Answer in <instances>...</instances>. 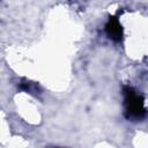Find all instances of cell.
Segmentation results:
<instances>
[{"label": "cell", "mask_w": 148, "mask_h": 148, "mask_svg": "<svg viewBox=\"0 0 148 148\" xmlns=\"http://www.w3.org/2000/svg\"><path fill=\"white\" fill-rule=\"evenodd\" d=\"M108 31H109L110 36H112V38L119 37L120 36V27H119L118 22L117 21H110V23L108 25Z\"/></svg>", "instance_id": "obj_2"}, {"label": "cell", "mask_w": 148, "mask_h": 148, "mask_svg": "<svg viewBox=\"0 0 148 148\" xmlns=\"http://www.w3.org/2000/svg\"><path fill=\"white\" fill-rule=\"evenodd\" d=\"M127 103H128V111H131V113H134L136 116H139V112L141 110V105H140V102H139V97L134 94H128V99H127Z\"/></svg>", "instance_id": "obj_1"}]
</instances>
